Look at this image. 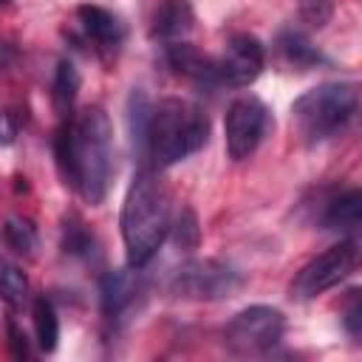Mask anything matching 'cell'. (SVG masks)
<instances>
[{
	"mask_svg": "<svg viewBox=\"0 0 362 362\" xmlns=\"http://www.w3.org/2000/svg\"><path fill=\"white\" fill-rule=\"evenodd\" d=\"M57 167L88 204H99L113 173V127L102 107H88L54 139Z\"/></svg>",
	"mask_w": 362,
	"mask_h": 362,
	"instance_id": "6da1fadb",
	"label": "cell"
},
{
	"mask_svg": "<svg viewBox=\"0 0 362 362\" xmlns=\"http://www.w3.org/2000/svg\"><path fill=\"white\" fill-rule=\"evenodd\" d=\"M170 229V192L150 170H139L122 204V238L127 263L141 269L158 252Z\"/></svg>",
	"mask_w": 362,
	"mask_h": 362,
	"instance_id": "7a4b0ae2",
	"label": "cell"
},
{
	"mask_svg": "<svg viewBox=\"0 0 362 362\" xmlns=\"http://www.w3.org/2000/svg\"><path fill=\"white\" fill-rule=\"evenodd\" d=\"M209 119L201 107L184 99H164L150 107L147 130H144V153L158 167H170L198 153L206 144Z\"/></svg>",
	"mask_w": 362,
	"mask_h": 362,
	"instance_id": "3957f363",
	"label": "cell"
},
{
	"mask_svg": "<svg viewBox=\"0 0 362 362\" xmlns=\"http://www.w3.org/2000/svg\"><path fill=\"white\" fill-rule=\"evenodd\" d=\"M359 107V90L351 82H325L305 90L291 107V124L308 144L342 130Z\"/></svg>",
	"mask_w": 362,
	"mask_h": 362,
	"instance_id": "277c9868",
	"label": "cell"
},
{
	"mask_svg": "<svg viewBox=\"0 0 362 362\" xmlns=\"http://www.w3.org/2000/svg\"><path fill=\"white\" fill-rule=\"evenodd\" d=\"M286 334V317L269 305H249L238 311L226 328L223 342L238 356H260L272 351Z\"/></svg>",
	"mask_w": 362,
	"mask_h": 362,
	"instance_id": "5b68a950",
	"label": "cell"
},
{
	"mask_svg": "<svg viewBox=\"0 0 362 362\" xmlns=\"http://www.w3.org/2000/svg\"><path fill=\"white\" fill-rule=\"evenodd\" d=\"M356 255H359L356 240H339V243L328 246L322 255H317L297 272V277L291 280V297L311 300V297L334 288L339 280H345L354 272Z\"/></svg>",
	"mask_w": 362,
	"mask_h": 362,
	"instance_id": "8992f818",
	"label": "cell"
},
{
	"mask_svg": "<svg viewBox=\"0 0 362 362\" xmlns=\"http://www.w3.org/2000/svg\"><path fill=\"white\" fill-rule=\"evenodd\" d=\"M269 130V110L255 96H240L226 107L223 119V136H226V153L232 161L249 158L257 144L263 141Z\"/></svg>",
	"mask_w": 362,
	"mask_h": 362,
	"instance_id": "52a82bcc",
	"label": "cell"
},
{
	"mask_svg": "<svg viewBox=\"0 0 362 362\" xmlns=\"http://www.w3.org/2000/svg\"><path fill=\"white\" fill-rule=\"evenodd\" d=\"M238 288H240V274L218 260L184 263L173 277V291L192 300H221V297H232Z\"/></svg>",
	"mask_w": 362,
	"mask_h": 362,
	"instance_id": "ba28073f",
	"label": "cell"
},
{
	"mask_svg": "<svg viewBox=\"0 0 362 362\" xmlns=\"http://www.w3.org/2000/svg\"><path fill=\"white\" fill-rule=\"evenodd\" d=\"M263 42L252 34H235L229 37L221 59H215V74H218V85H249L257 79V74L263 71Z\"/></svg>",
	"mask_w": 362,
	"mask_h": 362,
	"instance_id": "9c48e42d",
	"label": "cell"
},
{
	"mask_svg": "<svg viewBox=\"0 0 362 362\" xmlns=\"http://www.w3.org/2000/svg\"><path fill=\"white\" fill-rule=\"evenodd\" d=\"M76 17H79V25L88 34V40L96 42V48H102V51H116L119 48V42L124 37V28H122V23L107 8L79 6L76 8Z\"/></svg>",
	"mask_w": 362,
	"mask_h": 362,
	"instance_id": "30bf717a",
	"label": "cell"
},
{
	"mask_svg": "<svg viewBox=\"0 0 362 362\" xmlns=\"http://www.w3.org/2000/svg\"><path fill=\"white\" fill-rule=\"evenodd\" d=\"M136 291H139V274L130 269H116V272H107L99 283V297H102V311L107 317H116L122 314L133 300H136Z\"/></svg>",
	"mask_w": 362,
	"mask_h": 362,
	"instance_id": "8fae6325",
	"label": "cell"
},
{
	"mask_svg": "<svg viewBox=\"0 0 362 362\" xmlns=\"http://www.w3.org/2000/svg\"><path fill=\"white\" fill-rule=\"evenodd\" d=\"M167 62L170 68H175L181 76H189L201 85H218V74H215V59L204 57L198 48H192L189 42H167Z\"/></svg>",
	"mask_w": 362,
	"mask_h": 362,
	"instance_id": "7c38bea8",
	"label": "cell"
},
{
	"mask_svg": "<svg viewBox=\"0 0 362 362\" xmlns=\"http://www.w3.org/2000/svg\"><path fill=\"white\" fill-rule=\"evenodd\" d=\"M195 17L187 0H161L153 14V34L170 42H178V37L189 34Z\"/></svg>",
	"mask_w": 362,
	"mask_h": 362,
	"instance_id": "4fadbf2b",
	"label": "cell"
},
{
	"mask_svg": "<svg viewBox=\"0 0 362 362\" xmlns=\"http://www.w3.org/2000/svg\"><path fill=\"white\" fill-rule=\"evenodd\" d=\"M359 215H362V195L359 189H348L345 195L334 198L322 215L325 229H354L359 226Z\"/></svg>",
	"mask_w": 362,
	"mask_h": 362,
	"instance_id": "5bb4252c",
	"label": "cell"
},
{
	"mask_svg": "<svg viewBox=\"0 0 362 362\" xmlns=\"http://www.w3.org/2000/svg\"><path fill=\"white\" fill-rule=\"evenodd\" d=\"M76 90H79V74L76 68L62 59L57 65V76H54V90H51V99H54V110L59 116H68L71 107H74V99H76Z\"/></svg>",
	"mask_w": 362,
	"mask_h": 362,
	"instance_id": "9a60e30c",
	"label": "cell"
},
{
	"mask_svg": "<svg viewBox=\"0 0 362 362\" xmlns=\"http://www.w3.org/2000/svg\"><path fill=\"white\" fill-rule=\"evenodd\" d=\"M34 331H37V342L42 351H54L57 339H59V322H57V311L45 297L34 300Z\"/></svg>",
	"mask_w": 362,
	"mask_h": 362,
	"instance_id": "2e32d148",
	"label": "cell"
},
{
	"mask_svg": "<svg viewBox=\"0 0 362 362\" xmlns=\"http://www.w3.org/2000/svg\"><path fill=\"white\" fill-rule=\"evenodd\" d=\"M0 297L11 308L23 305L25 297H28V280H25L23 269L14 266V263H8V260H0Z\"/></svg>",
	"mask_w": 362,
	"mask_h": 362,
	"instance_id": "e0dca14e",
	"label": "cell"
},
{
	"mask_svg": "<svg viewBox=\"0 0 362 362\" xmlns=\"http://www.w3.org/2000/svg\"><path fill=\"white\" fill-rule=\"evenodd\" d=\"M277 48L294 65H314V62H320V51L300 31H283L280 40H277Z\"/></svg>",
	"mask_w": 362,
	"mask_h": 362,
	"instance_id": "ac0fdd59",
	"label": "cell"
},
{
	"mask_svg": "<svg viewBox=\"0 0 362 362\" xmlns=\"http://www.w3.org/2000/svg\"><path fill=\"white\" fill-rule=\"evenodd\" d=\"M3 238H6V243H8L14 252H20V255H31L34 246H37V232H34V226H31L28 221H23V218H8L6 226H3Z\"/></svg>",
	"mask_w": 362,
	"mask_h": 362,
	"instance_id": "d6986e66",
	"label": "cell"
},
{
	"mask_svg": "<svg viewBox=\"0 0 362 362\" xmlns=\"http://www.w3.org/2000/svg\"><path fill=\"white\" fill-rule=\"evenodd\" d=\"M300 14L311 28H322L334 14V0H303Z\"/></svg>",
	"mask_w": 362,
	"mask_h": 362,
	"instance_id": "ffe728a7",
	"label": "cell"
},
{
	"mask_svg": "<svg viewBox=\"0 0 362 362\" xmlns=\"http://www.w3.org/2000/svg\"><path fill=\"white\" fill-rule=\"evenodd\" d=\"M198 240V226H195V215L184 212L178 221V246H195Z\"/></svg>",
	"mask_w": 362,
	"mask_h": 362,
	"instance_id": "44dd1931",
	"label": "cell"
},
{
	"mask_svg": "<svg viewBox=\"0 0 362 362\" xmlns=\"http://www.w3.org/2000/svg\"><path fill=\"white\" fill-rule=\"evenodd\" d=\"M345 325L348 331L356 337L359 328H362V305H359V291H351V303H348V311H345Z\"/></svg>",
	"mask_w": 362,
	"mask_h": 362,
	"instance_id": "7402d4cb",
	"label": "cell"
},
{
	"mask_svg": "<svg viewBox=\"0 0 362 362\" xmlns=\"http://www.w3.org/2000/svg\"><path fill=\"white\" fill-rule=\"evenodd\" d=\"M8 345H11V354L14 356H28V342H25V334L14 325V320H8Z\"/></svg>",
	"mask_w": 362,
	"mask_h": 362,
	"instance_id": "603a6c76",
	"label": "cell"
},
{
	"mask_svg": "<svg viewBox=\"0 0 362 362\" xmlns=\"http://www.w3.org/2000/svg\"><path fill=\"white\" fill-rule=\"evenodd\" d=\"M14 133H17V127H14L11 116L0 110V144H11L14 141Z\"/></svg>",
	"mask_w": 362,
	"mask_h": 362,
	"instance_id": "cb8c5ba5",
	"label": "cell"
},
{
	"mask_svg": "<svg viewBox=\"0 0 362 362\" xmlns=\"http://www.w3.org/2000/svg\"><path fill=\"white\" fill-rule=\"evenodd\" d=\"M3 3H8V0H0V6H3Z\"/></svg>",
	"mask_w": 362,
	"mask_h": 362,
	"instance_id": "d4e9b609",
	"label": "cell"
}]
</instances>
